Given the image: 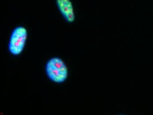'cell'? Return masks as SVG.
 <instances>
[{
	"instance_id": "obj_1",
	"label": "cell",
	"mask_w": 153,
	"mask_h": 115,
	"mask_svg": "<svg viewBox=\"0 0 153 115\" xmlns=\"http://www.w3.org/2000/svg\"><path fill=\"white\" fill-rule=\"evenodd\" d=\"M45 70L48 78L55 83H63L67 80L68 75L66 64L58 57L49 59L47 63Z\"/></svg>"
},
{
	"instance_id": "obj_2",
	"label": "cell",
	"mask_w": 153,
	"mask_h": 115,
	"mask_svg": "<svg viewBox=\"0 0 153 115\" xmlns=\"http://www.w3.org/2000/svg\"><path fill=\"white\" fill-rule=\"evenodd\" d=\"M27 31L23 26L16 27L12 32L8 43V50L14 56L20 55L24 50L27 39Z\"/></svg>"
},
{
	"instance_id": "obj_3",
	"label": "cell",
	"mask_w": 153,
	"mask_h": 115,
	"mask_svg": "<svg viewBox=\"0 0 153 115\" xmlns=\"http://www.w3.org/2000/svg\"><path fill=\"white\" fill-rule=\"evenodd\" d=\"M57 6L65 20L68 23H73L75 16L72 2L71 0H56Z\"/></svg>"
}]
</instances>
